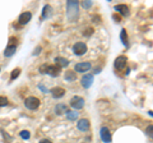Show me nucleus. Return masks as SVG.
Returning a JSON list of instances; mask_svg holds the SVG:
<instances>
[{
	"label": "nucleus",
	"mask_w": 153,
	"mask_h": 143,
	"mask_svg": "<svg viewBox=\"0 0 153 143\" xmlns=\"http://www.w3.org/2000/svg\"><path fill=\"white\" fill-rule=\"evenodd\" d=\"M66 17L70 22H74L78 18V1L75 0L66 1Z\"/></svg>",
	"instance_id": "obj_1"
},
{
	"label": "nucleus",
	"mask_w": 153,
	"mask_h": 143,
	"mask_svg": "<svg viewBox=\"0 0 153 143\" xmlns=\"http://www.w3.org/2000/svg\"><path fill=\"white\" fill-rule=\"evenodd\" d=\"M41 105L40 98H37L35 96H30L25 100V106L28 109V110H37Z\"/></svg>",
	"instance_id": "obj_2"
},
{
	"label": "nucleus",
	"mask_w": 153,
	"mask_h": 143,
	"mask_svg": "<svg viewBox=\"0 0 153 143\" xmlns=\"http://www.w3.org/2000/svg\"><path fill=\"white\" fill-rule=\"evenodd\" d=\"M70 106L74 109V110H80L84 106V98L80 96H73L70 98Z\"/></svg>",
	"instance_id": "obj_3"
},
{
	"label": "nucleus",
	"mask_w": 153,
	"mask_h": 143,
	"mask_svg": "<svg viewBox=\"0 0 153 143\" xmlns=\"http://www.w3.org/2000/svg\"><path fill=\"white\" fill-rule=\"evenodd\" d=\"M73 51H74V54L78 56L83 55L87 52V45H85L84 42H75L73 46Z\"/></svg>",
	"instance_id": "obj_4"
},
{
	"label": "nucleus",
	"mask_w": 153,
	"mask_h": 143,
	"mask_svg": "<svg viewBox=\"0 0 153 143\" xmlns=\"http://www.w3.org/2000/svg\"><path fill=\"white\" fill-rule=\"evenodd\" d=\"M100 136H101V139L103 143H111L112 137H111V132L107 127L101 128V132H100Z\"/></svg>",
	"instance_id": "obj_5"
},
{
	"label": "nucleus",
	"mask_w": 153,
	"mask_h": 143,
	"mask_svg": "<svg viewBox=\"0 0 153 143\" xmlns=\"http://www.w3.org/2000/svg\"><path fill=\"white\" fill-rule=\"evenodd\" d=\"M128 64V58L126 56H117L116 60H115V68H116L117 70H123V69H125V66Z\"/></svg>",
	"instance_id": "obj_6"
},
{
	"label": "nucleus",
	"mask_w": 153,
	"mask_h": 143,
	"mask_svg": "<svg viewBox=\"0 0 153 143\" xmlns=\"http://www.w3.org/2000/svg\"><path fill=\"white\" fill-rule=\"evenodd\" d=\"M91 68H92V65L88 61H82V63H78L75 64V72H78V73H85V72H88Z\"/></svg>",
	"instance_id": "obj_7"
},
{
	"label": "nucleus",
	"mask_w": 153,
	"mask_h": 143,
	"mask_svg": "<svg viewBox=\"0 0 153 143\" xmlns=\"http://www.w3.org/2000/svg\"><path fill=\"white\" fill-rule=\"evenodd\" d=\"M60 72H61V68H60V66H57L56 64L55 65H47L46 74L51 75V77H59Z\"/></svg>",
	"instance_id": "obj_8"
},
{
	"label": "nucleus",
	"mask_w": 153,
	"mask_h": 143,
	"mask_svg": "<svg viewBox=\"0 0 153 143\" xmlns=\"http://www.w3.org/2000/svg\"><path fill=\"white\" fill-rule=\"evenodd\" d=\"M80 83H82V86L84 88H89L93 83V75L92 74H84L82 77V79H80Z\"/></svg>",
	"instance_id": "obj_9"
},
{
	"label": "nucleus",
	"mask_w": 153,
	"mask_h": 143,
	"mask_svg": "<svg viewBox=\"0 0 153 143\" xmlns=\"http://www.w3.org/2000/svg\"><path fill=\"white\" fill-rule=\"evenodd\" d=\"M31 18H32L31 12H25V13H22L21 16H19L18 22H19V25L23 26V25H27V23L31 21Z\"/></svg>",
	"instance_id": "obj_10"
},
{
	"label": "nucleus",
	"mask_w": 153,
	"mask_h": 143,
	"mask_svg": "<svg viewBox=\"0 0 153 143\" xmlns=\"http://www.w3.org/2000/svg\"><path fill=\"white\" fill-rule=\"evenodd\" d=\"M50 93L52 95V97L55 98H61L65 95V89L61 88V87H54L50 89Z\"/></svg>",
	"instance_id": "obj_11"
},
{
	"label": "nucleus",
	"mask_w": 153,
	"mask_h": 143,
	"mask_svg": "<svg viewBox=\"0 0 153 143\" xmlns=\"http://www.w3.org/2000/svg\"><path fill=\"white\" fill-rule=\"evenodd\" d=\"M76 127H78V129L80 132H87L89 129V121L87 119H80V120H78V123H76Z\"/></svg>",
	"instance_id": "obj_12"
},
{
	"label": "nucleus",
	"mask_w": 153,
	"mask_h": 143,
	"mask_svg": "<svg viewBox=\"0 0 153 143\" xmlns=\"http://www.w3.org/2000/svg\"><path fill=\"white\" fill-rule=\"evenodd\" d=\"M115 10L119 12L123 17H128L129 16V8L125 5V4H119V5L115 7Z\"/></svg>",
	"instance_id": "obj_13"
},
{
	"label": "nucleus",
	"mask_w": 153,
	"mask_h": 143,
	"mask_svg": "<svg viewBox=\"0 0 153 143\" xmlns=\"http://www.w3.org/2000/svg\"><path fill=\"white\" fill-rule=\"evenodd\" d=\"M66 111H68V107H66L65 104H59V105H56V107H55L56 115H63V114H65Z\"/></svg>",
	"instance_id": "obj_14"
},
{
	"label": "nucleus",
	"mask_w": 153,
	"mask_h": 143,
	"mask_svg": "<svg viewBox=\"0 0 153 143\" xmlns=\"http://www.w3.org/2000/svg\"><path fill=\"white\" fill-rule=\"evenodd\" d=\"M17 51V46L16 45H8L5 51H4V55L7 56V58H10L12 55H14V52Z\"/></svg>",
	"instance_id": "obj_15"
},
{
	"label": "nucleus",
	"mask_w": 153,
	"mask_h": 143,
	"mask_svg": "<svg viewBox=\"0 0 153 143\" xmlns=\"http://www.w3.org/2000/svg\"><path fill=\"white\" fill-rule=\"evenodd\" d=\"M64 79L68 80V82H73L76 79V73H74L73 70H66L64 74Z\"/></svg>",
	"instance_id": "obj_16"
},
{
	"label": "nucleus",
	"mask_w": 153,
	"mask_h": 143,
	"mask_svg": "<svg viewBox=\"0 0 153 143\" xmlns=\"http://www.w3.org/2000/svg\"><path fill=\"white\" fill-rule=\"evenodd\" d=\"M55 63L57 66H68L69 65V61L66 60L65 58H61V56H57V58H55Z\"/></svg>",
	"instance_id": "obj_17"
},
{
	"label": "nucleus",
	"mask_w": 153,
	"mask_h": 143,
	"mask_svg": "<svg viewBox=\"0 0 153 143\" xmlns=\"http://www.w3.org/2000/svg\"><path fill=\"white\" fill-rule=\"evenodd\" d=\"M120 39H121V41H123V44H124V46H129V40H128V35H126V30H121V32H120Z\"/></svg>",
	"instance_id": "obj_18"
},
{
	"label": "nucleus",
	"mask_w": 153,
	"mask_h": 143,
	"mask_svg": "<svg viewBox=\"0 0 153 143\" xmlns=\"http://www.w3.org/2000/svg\"><path fill=\"white\" fill-rule=\"evenodd\" d=\"M66 118L69 119V120H75L76 118H78V114H76V111H66Z\"/></svg>",
	"instance_id": "obj_19"
},
{
	"label": "nucleus",
	"mask_w": 153,
	"mask_h": 143,
	"mask_svg": "<svg viewBox=\"0 0 153 143\" xmlns=\"http://www.w3.org/2000/svg\"><path fill=\"white\" fill-rule=\"evenodd\" d=\"M50 12H51V7H50V5H45V7H44V13H42L44 18L49 17V16H50Z\"/></svg>",
	"instance_id": "obj_20"
},
{
	"label": "nucleus",
	"mask_w": 153,
	"mask_h": 143,
	"mask_svg": "<svg viewBox=\"0 0 153 143\" xmlns=\"http://www.w3.org/2000/svg\"><path fill=\"white\" fill-rule=\"evenodd\" d=\"M19 136H21L23 139H30V137H31V134H30V132L28 130H22L21 133H19Z\"/></svg>",
	"instance_id": "obj_21"
},
{
	"label": "nucleus",
	"mask_w": 153,
	"mask_h": 143,
	"mask_svg": "<svg viewBox=\"0 0 153 143\" xmlns=\"http://www.w3.org/2000/svg\"><path fill=\"white\" fill-rule=\"evenodd\" d=\"M19 73H21V69H19V68H16V69H14V70L12 72L10 79H12V80H13V79H16V78L18 77V75H19Z\"/></svg>",
	"instance_id": "obj_22"
},
{
	"label": "nucleus",
	"mask_w": 153,
	"mask_h": 143,
	"mask_svg": "<svg viewBox=\"0 0 153 143\" xmlns=\"http://www.w3.org/2000/svg\"><path fill=\"white\" fill-rule=\"evenodd\" d=\"M7 105H8V98L4 96H0V107L7 106Z\"/></svg>",
	"instance_id": "obj_23"
},
{
	"label": "nucleus",
	"mask_w": 153,
	"mask_h": 143,
	"mask_svg": "<svg viewBox=\"0 0 153 143\" xmlns=\"http://www.w3.org/2000/svg\"><path fill=\"white\" fill-rule=\"evenodd\" d=\"M147 134H148V137H149V138H152V136H153V125H152V124H149L148 128H147Z\"/></svg>",
	"instance_id": "obj_24"
},
{
	"label": "nucleus",
	"mask_w": 153,
	"mask_h": 143,
	"mask_svg": "<svg viewBox=\"0 0 153 143\" xmlns=\"http://www.w3.org/2000/svg\"><path fill=\"white\" fill-rule=\"evenodd\" d=\"M46 70H47V65L46 64H42L40 66V73L41 74H46Z\"/></svg>",
	"instance_id": "obj_25"
},
{
	"label": "nucleus",
	"mask_w": 153,
	"mask_h": 143,
	"mask_svg": "<svg viewBox=\"0 0 153 143\" xmlns=\"http://www.w3.org/2000/svg\"><path fill=\"white\" fill-rule=\"evenodd\" d=\"M82 5H83L85 9H89L91 7H92V1H83Z\"/></svg>",
	"instance_id": "obj_26"
},
{
	"label": "nucleus",
	"mask_w": 153,
	"mask_h": 143,
	"mask_svg": "<svg viewBox=\"0 0 153 143\" xmlns=\"http://www.w3.org/2000/svg\"><path fill=\"white\" fill-rule=\"evenodd\" d=\"M40 51H41V47H40V46H38V47H37V49L35 50V52H33V54H35V55H38V54H40Z\"/></svg>",
	"instance_id": "obj_27"
},
{
	"label": "nucleus",
	"mask_w": 153,
	"mask_h": 143,
	"mask_svg": "<svg viewBox=\"0 0 153 143\" xmlns=\"http://www.w3.org/2000/svg\"><path fill=\"white\" fill-rule=\"evenodd\" d=\"M40 143H52V142H51L50 139H46V138H45V139H41Z\"/></svg>",
	"instance_id": "obj_28"
}]
</instances>
